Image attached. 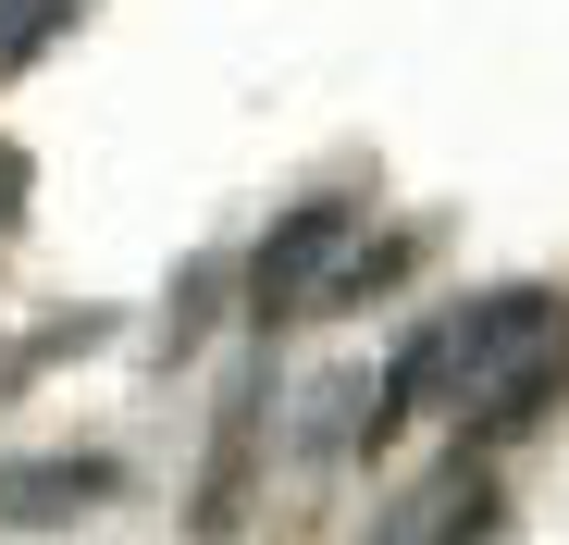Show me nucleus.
<instances>
[{
  "mask_svg": "<svg viewBox=\"0 0 569 545\" xmlns=\"http://www.w3.org/2000/svg\"><path fill=\"white\" fill-rule=\"evenodd\" d=\"M371 397H385V385H359V373L310 385V409H298V459H347V446H371Z\"/></svg>",
  "mask_w": 569,
  "mask_h": 545,
  "instance_id": "nucleus-5",
  "label": "nucleus"
},
{
  "mask_svg": "<svg viewBox=\"0 0 569 545\" xmlns=\"http://www.w3.org/2000/svg\"><path fill=\"white\" fill-rule=\"evenodd\" d=\"M248 472H260V373H236V397L211 409V484H199V545H236V521H248Z\"/></svg>",
  "mask_w": 569,
  "mask_h": 545,
  "instance_id": "nucleus-2",
  "label": "nucleus"
},
{
  "mask_svg": "<svg viewBox=\"0 0 569 545\" xmlns=\"http://www.w3.org/2000/svg\"><path fill=\"white\" fill-rule=\"evenodd\" d=\"M124 472L112 459H0V533H50L74 508H100Z\"/></svg>",
  "mask_w": 569,
  "mask_h": 545,
  "instance_id": "nucleus-3",
  "label": "nucleus"
},
{
  "mask_svg": "<svg viewBox=\"0 0 569 545\" xmlns=\"http://www.w3.org/2000/svg\"><path fill=\"white\" fill-rule=\"evenodd\" d=\"M557 385H569V347H545V359H532L520 385H496L483 409H470V434H483V446H508V434H532V422L557 409Z\"/></svg>",
  "mask_w": 569,
  "mask_h": 545,
  "instance_id": "nucleus-6",
  "label": "nucleus"
},
{
  "mask_svg": "<svg viewBox=\"0 0 569 545\" xmlns=\"http://www.w3.org/2000/svg\"><path fill=\"white\" fill-rule=\"evenodd\" d=\"M74 13H87V0H0V75H26V62H38Z\"/></svg>",
  "mask_w": 569,
  "mask_h": 545,
  "instance_id": "nucleus-7",
  "label": "nucleus"
},
{
  "mask_svg": "<svg viewBox=\"0 0 569 545\" xmlns=\"http://www.w3.org/2000/svg\"><path fill=\"white\" fill-rule=\"evenodd\" d=\"M223 298V260H199V272H186V286H173V347H199V310Z\"/></svg>",
  "mask_w": 569,
  "mask_h": 545,
  "instance_id": "nucleus-9",
  "label": "nucleus"
},
{
  "mask_svg": "<svg viewBox=\"0 0 569 545\" xmlns=\"http://www.w3.org/2000/svg\"><path fill=\"white\" fill-rule=\"evenodd\" d=\"M359 260V211L347 199H298L260 248H248V272H236V298H248V335H272V323H298L310 298H335V272Z\"/></svg>",
  "mask_w": 569,
  "mask_h": 545,
  "instance_id": "nucleus-1",
  "label": "nucleus"
},
{
  "mask_svg": "<svg viewBox=\"0 0 569 545\" xmlns=\"http://www.w3.org/2000/svg\"><path fill=\"white\" fill-rule=\"evenodd\" d=\"M483 521H496V484H483V459H470V446H458V459L385 521V545H483Z\"/></svg>",
  "mask_w": 569,
  "mask_h": 545,
  "instance_id": "nucleus-4",
  "label": "nucleus"
},
{
  "mask_svg": "<svg viewBox=\"0 0 569 545\" xmlns=\"http://www.w3.org/2000/svg\"><path fill=\"white\" fill-rule=\"evenodd\" d=\"M421 248H433V236H385V248H371V236H359V260L335 272V298H322V310H359V298H385V286H397V272L421 260Z\"/></svg>",
  "mask_w": 569,
  "mask_h": 545,
  "instance_id": "nucleus-8",
  "label": "nucleus"
}]
</instances>
